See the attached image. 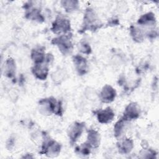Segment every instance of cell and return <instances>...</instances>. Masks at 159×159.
<instances>
[{
  "label": "cell",
  "instance_id": "17",
  "mask_svg": "<svg viewBox=\"0 0 159 159\" xmlns=\"http://www.w3.org/2000/svg\"><path fill=\"white\" fill-rule=\"evenodd\" d=\"M61 4L66 12L75 11L78 6V2L76 1H63Z\"/></svg>",
  "mask_w": 159,
  "mask_h": 159
},
{
  "label": "cell",
  "instance_id": "5",
  "mask_svg": "<svg viewBox=\"0 0 159 159\" xmlns=\"http://www.w3.org/2000/svg\"><path fill=\"white\" fill-rule=\"evenodd\" d=\"M140 115V109L137 104L132 102L129 104L125 109L124 112L123 119L126 120H130L137 119Z\"/></svg>",
  "mask_w": 159,
  "mask_h": 159
},
{
  "label": "cell",
  "instance_id": "19",
  "mask_svg": "<svg viewBox=\"0 0 159 159\" xmlns=\"http://www.w3.org/2000/svg\"><path fill=\"white\" fill-rule=\"evenodd\" d=\"M125 120L123 119H121L120 120L116 122L114 126V135L116 137L120 136L123 131L124 124Z\"/></svg>",
  "mask_w": 159,
  "mask_h": 159
},
{
  "label": "cell",
  "instance_id": "10",
  "mask_svg": "<svg viewBox=\"0 0 159 159\" xmlns=\"http://www.w3.org/2000/svg\"><path fill=\"white\" fill-rule=\"evenodd\" d=\"M73 62L79 75H84L87 72V61L84 58L80 55H76L73 57Z\"/></svg>",
  "mask_w": 159,
  "mask_h": 159
},
{
  "label": "cell",
  "instance_id": "16",
  "mask_svg": "<svg viewBox=\"0 0 159 159\" xmlns=\"http://www.w3.org/2000/svg\"><path fill=\"white\" fill-rule=\"evenodd\" d=\"M15 73V63L12 59H8L6 61L5 73L8 77H12Z\"/></svg>",
  "mask_w": 159,
  "mask_h": 159
},
{
  "label": "cell",
  "instance_id": "18",
  "mask_svg": "<svg viewBox=\"0 0 159 159\" xmlns=\"http://www.w3.org/2000/svg\"><path fill=\"white\" fill-rule=\"evenodd\" d=\"M131 35L134 39L137 42H140L143 39V34L140 29L135 28V27H131Z\"/></svg>",
  "mask_w": 159,
  "mask_h": 159
},
{
  "label": "cell",
  "instance_id": "9",
  "mask_svg": "<svg viewBox=\"0 0 159 159\" xmlns=\"http://www.w3.org/2000/svg\"><path fill=\"white\" fill-rule=\"evenodd\" d=\"M114 113L110 107L99 111L97 114L98 121L102 124H107L113 120Z\"/></svg>",
  "mask_w": 159,
  "mask_h": 159
},
{
  "label": "cell",
  "instance_id": "7",
  "mask_svg": "<svg viewBox=\"0 0 159 159\" xmlns=\"http://www.w3.org/2000/svg\"><path fill=\"white\" fill-rule=\"evenodd\" d=\"M84 127V124L80 122H75L70 127L68 130V136L72 142H75L80 137Z\"/></svg>",
  "mask_w": 159,
  "mask_h": 159
},
{
  "label": "cell",
  "instance_id": "20",
  "mask_svg": "<svg viewBox=\"0 0 159 159\" xmlns=\"http://www.w3.org/2000/svg\"><path fill=\"white\" fill-rule=\"evenodd\" d=\"M81 51L83 53H86V54H89L91 52V48L89 47V45L86 43H82L81 44Z\"/></svg>",
  "mask_w": 159,
  "mask_h": 159
},
{
  "label": "cell",
  "instance_id": "8",
  "mask_svg": "<svg viewBox=\"0 0 159 159\" xmlns=\"http://www.w3.org/2000/svg\"><path fill=\"white\" fill-rule=\"evenodd\" d=\"M101 99L104 102H111L116 97L115 89L109 85H106L103 87L101 92Z\"/></svg>",
  "mask_w": 159,
  "mask_h": 159
},
{
  "label": "cell",
  "instance_id": "12",
  "mask_svg": "<svg viewBox=\"0 0 159 159\" xmlns=\"http://www.w3.org/2000/svg\"><path fill=\"white\" fill-rule=\"evenodd\" d=\"M87 143L91 147H98L100 143V135L99 133L94 130H89L88 134Z\"/></svg>",
  "mask_w": 159,
  "mask_h": 159
},
{
  "label": "cell",
  "instance_id": "2",
  "mask_svg": "<svg viewBox=\"0 0 159 159\" xmlns=\"http://www.w3.org/2000/svg\"><path fill=\"white\" fill-rule=\"evenodd\" d=\"M52 43L56 45L60 52L64 55L69 54L72 51V43L70 37L66 35H61L60 37L53 39L52 40Z\"/></svg>",
  "mask_w": 159,
  "mask_h": 159
},
{
  "label": "cell",
  "instance_id": "15",
  "mask_svg": "<svg viewBox=\"0 0 159 159\" xmlns=\"http://www.w3.org/2000/svg\"><path fill=\"white\" fill-rule=\"evenodd\" d=\"M31 58L35 64H40L45 61V56L42 50L34 49L31 53Z\"/></svg>",
  "mask_w": 159,
  "mask_h": 159
},
{
  "label": "cell",
  "instance_id": "11",
  "mask_svg": "<svg viewBox=\"0 0 159 159\" xmlns=\"http://www.w3.org/2000/svg\"><path fill=\"white\" fill-rule=\"evenodd\" d=\"M32 71L37 78L43 80L46 79L48 75V69L46 65H43L42 63L35 64L34 67L32 68Z\"/></svg>",
  "mask_w": 159,
  "mask_h": 159
},
{
  "label": "cell",
  "instance_id": "6",
  "mask_svg": "<svg viewBox=\"0 0 159 159\" xmlns=\"http://www.w3.org/2000/svg\"><path fill=\"white\" fill-rule=\"evenodd\" d=\"M61 147L60 144L54 140H48L44 143L42 147V150L44 153L48 156H55L60 152Z\"/></svg>",
  "mask_w": 159,
  "mask_h": 159
},
{
  "label": "cell",
  "instance_id": "3",
  "mask_svg": "<svg viewBox=\"0 0 159 159\" xmlns=\"http://www.w3.org/2000/svg\"><path fill=\"white\" fill-rule=\"evenodd\" d=\"M98 19L96 14L91 9H88L86 11L84 17V30L87 29L96 30L99 27V23H98Z\"/></svg>",
  "mask_w": 159,
  "mask_h": 159
},
{
  "label": "cell",
  "instance_id": "14",
  "mask_svg": "<svg viewBox=\"0 0 159 159\" xmlns=\"http://www.w3.org/2000/svg\"><path fill=\"white\" fill-rule=\"evenodd\" d=\"M133 142L129 139H125L118 145L119 150L122 153H129L133 148Z\"/></svg>",
  "mask_w": 159,
  "mask_h": 159
},
{
  "label": "cell",
  "instance_id": "13",
  "mask_svg": "<svg viewBox=\"0 0 159 159\" xmlns=\"http://www.w3.org/2000/svg\"><path fill=\"white\" fill-rule=\"evenodd\" d=\"M156 20L152 12H148L142 16L138 20V24L143 25H152L155 24Z\"/></svg>",
  "mask_w": 159,
  "mask_h": 159
},
{
  "label": "cell",
  "instance_id": "1",
  "mask_svg": "<svg viewBox=\"0 0 159 159\" xmlns=\"http://www.w3.org/2000/svg\"><path fill=\"white\" fill-rule=\"evenodd\" d=\"M40 111L44 115H50L53 112L57 114H61V105L60 102H57L54 98H49L43 99L39 101Z\"/></svg>",
  "mask_w": 159,
  "mask_h": 159
},
{
  "label": "cell",
  "instance_id": "4",
  "mask_svg": "<svg viewBox=\"0 0 159 159\" xmlns=\"http://www.w3.org/2000/svg\"><path fill=\"white\" fill-rule=\"evenodd\" d=\"M52 30L57 34H66L70 30V22L64 17H57L52 24Z\"/></svg>",
  "mask_w": 159,
  "mask_h": 159
}]
</instances>
